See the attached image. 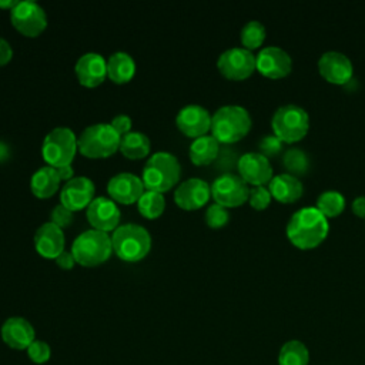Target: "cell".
<instances>
[{"mask_svg": "<svg viewBox=\"0 0 365 365\" xmlns=\"http://www.w3.org/2000/svg\"><path fill=\"white\" fill-rule=\"evenodd\" d=\"M287 237L298 248L308 250L319 245L328 235V218L315 207H301L287 222Z\"/></svg>", "mask_w": 365, "mask_h": 365, "instance_id": "6da1fadb", "label": "cell"}, {"mask_svg": "<svg viewBox=\"0 0 365 365\" xmlns=\"http://www.w3.org/2000/svg\"><path fill=\"white\" fill-rule=\"evenodd\" d=\"M252 125L248 110L238 104L220 107L211 117V131L218 143H235L241 140Z\"/></svg>", "mask_w": 365, "mask_h": 365, "instance_id": "7a4b0ae2", "label": "cell"}, {"mask_svg": "<svg viewBox=\"0 0 365 365\" xmlns=\"http://www.w3.org/2000/svg\"><path fill=\"white\" fill-rule=\"evenodd\" d=\"M181 165L175 155L165 151L154 153L143 170V184L148 191L164 192L180 178Z\"/></svg>", "mask_w": 365, "mask_h": 365, "instance_id": "3957f363", "label": "cell"}, {"mask_svg": "<svg viewBox=\"0 0 365 365\" xmlns=\"http://www.w3.org/2000/svg\"><path fill=\"white\" fill-rule=\"evenodd\" d=\"M271 127L274 134L282 143H295L308 133L309 115L301 106L295 103H285L274 111L271 117Z\"/></svg>", "mask_w": 365, "mask_h": 365, "instance_id": "277c9868", "label": "cell"}, {"mask_svg": "<svg viewBox=\"0 0 365 365\" xmlns=\"http://www.w3.org/2000/svg\"><path fill=\"white\" fill-rule=\"evenodd\" d=\"M111 242L113 250L121 259L135 262L148 254L151 237L148 231L138 224H124L114 230Z\"/></svg>", "mask_w": 365, "mask_h": 365, "instance_id": "5b68a950", "label": "cell"}, {"mask_svg": "<svg viewBox=\"0 0 365 365\" xmlns=\"http://www.w3.org/2000/svg\"><path fill=\"white\" fill-rule=\"evenodd\" d=\"M120 135L111 124L98 123L86 127L78 140L80 153L88 158H104L114 154L120 147Z\"/></svg>", "mask_w": 365, "mask_h": 365, "instance_id": "8992f818", "label": "cell"}, {"mask_svg": "<svg viewBox=\"0 0 365 365\" xmlns=\"http://www.w3.org/2000/svg\"><path fill=\"white\" fill-rule=\"evenodd\" d=\"M113 242L107 232L98 230H87L81 232L71 244V254L76 262L94 267L111 255Z\"/></svg>", "mask_w": 365, "mask_h": 365, "instance_id": "52a82bcc", "label": "cell"}, {"mask_svg": "<svg viewBox=\"0 0 365 365\" xmlns=\"http://www.w3.org/2000/svg\"><path fill=\"white\" fill-rule=\"evenodd\" d=\"M77 148L74 133L68 127H56L44 137L41 154L50 167L58 168L71 164Z\"/></svg>", "mask_w": 365, "mask_h": 365, "instance_id": "ba28073f", "label": "cell"}, {"mask_svg": "<svg viewBox=\"0 0 365 365\" xmlns=\"http://www.w3.org/2000/svg\"><path fill=\"white\" fill-rule=\"evenodd\" d=\"M10 20L17 31L27 37H36L47 26L43 7L33 0H21L10 10Z\"/></svg>", "mask_w": 365, "mask_h": 365, "instance_id": "9c48e42d", "label": "cell"}, {"mask_svg": "<svg viewBox=\"0 0 365 365\" xmlns=\"http://www.w3.org/2000/svg\"><path fill=\"white\" fill-rule=\"evenodd\" d=\"M211 195L222 207H238L248 200L250 188L240 174L224 173L211 184Z\"/></svg>", "mask_w": 365, "mask_h": 365, "instance_id": "30bf717a", "label": "cell"}, {"mask_svg": "<svg viewBox=\"0 0 365 365\" xmlns=\"http://www.w3.org/2000/svg\"><path fill=\"white\" fill-rule=\"evenodd\" d=\"M217 67L230 80H244L255 70V56L245 47H230L220 54Z\"/></svg>", "mask_w": 365, "mask_h": 365, "instance_id": "8fae6325", "label": "cell"}, {"mask_svg": "<svg viewBox=\"0 0 365 365\" xmlns=\"http://www.w3.org/2000/svg\"><path fill=\"white\" fill-rule=\"evenodd\" d=\"M255 68L268 78H281L291 71L292 58L285 48L267 46L255 56Z\"/></svg>", "mask_w": 365, "mask_h": 365, "instance_id": "7c38bea8", "label": "cell"}, {"mask_svg": "<svg viewBox=\"0 0 365 365\" xmlns=\"http://www.w3.org/2000/svg\"><path fill=\"white\" fill-rule=\"evenodd\" d=\"M318 71L329 83L346 84L354 76V64L345 53L328 50L318 58Z\"/></svg>", "mask_w": 365, "mask_h": 365, "instance_id": "4fadbf2b", "label": "cell"}, {"mask_svg": "<svg viewBox=\"0 0 365 365\" xmlns=\"http://www.w3.org/2000/svg\"><path fill=\"white\" fill-rule=\"evenodd\" d=\"M237 168L242 180L254 187L264 185L274 177L271 161L259 151L244 153L237 161Z\"/></svg>", "mask_w": 365, "mask_h": 365, "instance_id": "5bb4252c", "label": "cell"}, {"mask_svg": "<svg viewBox=\"0 0 365 365\" xmlns=\"http://www.w3.org/2000/svg\"><path fill=\"white\" fill-rule=\"evenodd\" d=\"M175 124L185 135L198 138L205 135V133L211 128V115L202 106L188 104L178 111Z\"/></svg>", "mask_w": 365, "mask_h": 365, "instance_id": "9a60e30c", "label": "cell"}, {"mask_svg": "<svg viewBox=\"0 0 365 365\" xmlns=\"http://www.w3.org/2000/svg\"><path fill=\"white\" fill-rule=\"evenodd\" d=\"M120 208L107 197L94 198L87 207V220L98 231L115 230L120 222Z\"/></svg>", "mask_w": 365, "mask_h": 365, "instance_id": "2e32d148", "label": "cell"}, {"mask_svg": "<svg viewBox=\"0 0 365 365\" xmlns=\"http://www.w3.org/2000/svg\"><path fill=\"white\" fill-rule=\"evenodd\" d=\"M210 197L211 187L201 178H188L182 181L174 192V201L184 210H197L202 207Z\"/></svg>", "mask_w": 365, "mask_h": 365, "instance_id": "e0dca14e", "label": "cell"}, {"mask_svg": "<svg viewBox=\"0 0 365 365\" xmlns=\"http://www.w3.org/2000/svg\"><path fill=\"white\" fill-rule=\"evenodd\" d=\"M94 184L88 177H74L68 180L61 192L60 201L71 211H78L93 201Z\"/></svg>", "mask_w": 365, "mask_h": 365, "instance_id": "ac0fdd59", "label": "cell"}, {"mask_svg": "<svg viewBox=\"0 0 365 365\" xmlns=\"http://www.w3.org/2000/svg\"><path fill=\"white\" fill-rule=\"evenodd\" d=\"M110 197L121 204L138 201L144 192L143 180L131 173H118L110 178L107 184Z\"/></svg>", "mask_w": 365, "mask_h": 365, "instance_id": "d6986e66", "label": "cell"}, {"mask_svg": "<svg viewBox=\"0 0 365 365\" xmlns=\"http://www.w3.org/2000/svg\"><path fill=\"white\" fill-rule=\"evenodd\" d=\"M74 71L83 86L96 87L101 84L107 76V61L98 53H86L78 57Z\"/></svg>", "mask_w": 365, "mask_h": 365, "instance_id": "ffe728a7", "label": "cell"}, {"mask_svg": "<svg viewBox=\"0 0 365 365\" xmlns=\"http://www.w3.org/2000/svg\"><path fill=\"white\" fill-rule=\"evenodd\" d=\"M1 339L11 349H27L34 341V328L33 325L21 318L11 317L4 321L1 325Z\"/></svg>", "mask_w": 365, "mask_h": 365, "instance_id": "44dd1931", "label": "cell"}, {"mask_svg": "<svg viewBox=\"0 0 365 365\" xmlns=\"http://www.w3.org/2000/svg\"><path fill=\"white\" fill-rule=\"evenodd\" d=\"M34 245L44 258H56L64 251V234L60 227L53 222H44L34 234Z\"/></svg>", "mask_w": 365, "mask_h": 365, "instance_id": "7402d4cb", "label": "cell"}, {"mask_svg": "<svg viewBox=\"0 0 365 365\" xmlns=\"http://www.w3.org/2000/svg\"><path fill=\"white\" fill-rule=\"evenodd\" d=\"M271 195L281 202H292L298 200L304 192L301 180L289 173H281L271 178L268 182Z\"/></svg>", "mask_w": 365, "mask_h": 365, "instance_id": "603a6c76", "label": "cell"}, {"mask_svg": "<svg viewBox=\"0 0 365 365\" xmlns=\"http://www.w3.org/2000/svg\"><path fill=\"white\" fill-rule=\"evenodd\" d=\"M60 175L54 167L44 165L40 167L33 175L30 181L31 191L38 198H47L51 197L60 184Z\"/></svg>", "mask_w": 365, "mask_h": 365, "instance_id": "cb8c5ba5", "label": "cell"}, {"mask_svg": "<svg viewBox=\"0 0 365 365\" xmlns=\"http://www.w3.org/2000/svg\"><path fill=\"white\" fill-rule=\"evenodd\" d=\"M135 73V63L133 57L124 51L113 53L107 60V76L117 84L127 83Z\"/></svg>", "mask_w": 365, "mask_h": 365, "instance_id": "d4e9b609", "label": "cell"}, {"mask_svg": "<svg viewBox=\"0 0 365 365\" xmlns=\"http://www.w3.org/2000/svg\"><path fill=\"white\" fill-rule=\"evenodd\" d=\"M220 154V143L214 135H201L190 145V158L195 165H207Z\"/></svg>", "mask_w": 365, "mask_h": 365, "instance_id": "484cf974", "label": "cell"}, {"mask_svg": "<svg viewBox=\"0 0 365 365\" xmlns=\"http://www.w3.org/2000/svg\"><path fill=\"white\" fill-rule=\"evenodd\" d=\"M120 151L131 160L143 158L150 151V140L140 131H130L120 138Z\"/></svg>", "mask_w": 365, "mask_h": 365, "instance_id": "4316f807", "label": "cell"}, {"mask_svg": "<svg viewBox=\"0 0 365 365\" xmlns=\"http://www.w3.org/2000/svg\"><path fill=\"white\" fill-rule=\"evenodd\" d=\"M309 352L308 348L297 339L285 342L278 354V365H308Z\"/></svg>", "mask_w": 365, "mask_h": 365, "instance_id": "83f0119b", "label": "cell"}, {"mask_svg": "<svg viewBox=\"0 0 365 365\" xmlns=\"http://www.w3.org/2000/svg\"><path fill=\"white\" fill-rule=\"evenodd\" d=\"M315 207L328 218L341 214L345 208V197L338 190H325L318 198Z\"/></svg>", "mask_w": 365, "mask_h": 365, "instance_id": "f1b7e54d", "label": "cell"}, {"mask_svg": "<svg viewBox=\"0 0 365 365\" xmlns=\"http://www.w3.org/2000/svg\"><path fill=\"white\" fill-rule=\"evenodd\" d=\"M282 165L288 170L289 174H294L298 177L308 171L309 157L302 148L291 147L282 155Z\"/></svg>", "mask_w": 365, "mask_h": 365, "instance_id": "f546056e", "label": "cell"}, {"mask_svg": "<svg viewBox=\"0 0 365 365\" xmlns=\"http://www.w3.org/2000/svg\"><path fill=\"white\" fill-rule=\"evenodd\" d=\"M138 211L147 218H157L163 214L165 208V200L161 192L155 191H144L140 200L137 201Z\"/></svg>", "mask_w": 365, "mask_h": 365, "instance_id": "4dcf8cb0", "label": "cell"}, {"mask_svg": "<svg viewBox=\"0 0 365 365\" xmlns=\"http://www.w3.org/2000/svg\"><path fill=\"white\" fill-rule=\"evenodd\" d=\"M241 43L245 48H257L265 38V27L259 20H250L241 29Z\"/></svg>", "mask_w": 365, "mask_h": 365, "instance_id": "1f68e13d", "label": "cell"}, {"mask_svg": "<svg viewBox=\"0 0 365 365\" xmlns=\"http://www.w3.org/2000/svg\"><path fill=\"white\" fill-rule=\"evenodd\" d=\"M230 220V212L227 207H222L217 202L208 205L205 211V222L211 228H221L224 227Z\"/></svg>", "mask_w": 365, "mask_h": 365, "instance_id": "d6a6232c", "label": "cell"}, {"mask_svg": "<svg viewBox=\"0 0 365 365\" xmlns=\"http://www.w3.org/2000/svg\"><path fill=\"white\" fill-rule=\"evenodd\" d=\"M271 198H272L271 191L265 185H255L250 190L248 201H250V205L255 210L267 208L271 202Z\"/></svg>", "mask_w": 365, "mask_h": 365, "instance_id": "836d02e7", "label": "cell"}, {"mask_svg": "<svg viewBox=\"0 0 365 365\" xmlns=\"http://www.w3.org/2000/svg\"><path fill=\"white\" fill-rule=\"evenodd\" d=\"M27 355H29V358H30L31 362L41 365V364H46V362L50 359V356H51V349H50V346H48L47 342L34 339V341L30 344V346L27 348Z\"/></svg>", "mask_w": 365, "mask_h": 365, "instance_id": "e575fe53", "label": "cell"}, {"mask_svg": "<svg viewBox=\"0 0 365 365\" xmlns=\"http://www.w3.org/2000/svg\"><path fill=\"white\" fill-rule=\"evenodd\" d=\"M281 147H282V141L275 134H267L261 137L258 141L259 153L264 154L265 157L277 155L281 151Z\"/></svg>", "mask_w": 365, "mask_h": 365, "instance_id": "d590c367", "label": "cell"}, {"mask_svg": "<svg viewBox=\"0 0 365 365\" xmlns=\"http://www.w3.org/2000/svg\"><path fill=\"white\" fill-rule=\"evenodd\" d=\"M50 222L56 224L63 230L73 222V211L63 204H57L50 212Z\"/></svg>", "mask_w": 365, "mask_h": 365, "instance_id": "8d00e7d4", "label": "cell"}, {"mask_svg": "<svg viewBox=\"0 0 365 365\" xmlns=\"http://www.w3.org/2000/svg\"><path fill=\"white\" fill-rule=\"evenodd\" d=\"M111 127L117 131V134L121 137L127 133H130V128H131V118L125 114H118L115 115L113 120H111Z\"/></svg>", "mask_w": 365, "mask_h": 365, "instance_id": "74e56055", "label": "cell"}, {"mask_svg": "<svg viewBox=\"0 0 365 365\" xmlns=\"http://www.w3.org/2000/svg\"><path fill=\"white\" fill-rule=\"evenodd\" d=\"M56 262H57V265H58L60 268H63V269H70V268H73L76 259H74V257H73L71 252L63 251L61 254H58V255L56 257Z\"/></svg>", "mask_w": 365, "mask_h": 365, "instance_id": "f35d334b", "label": "cell"}, {"mask_svg": "<svg viewBox=\"0 0 365 365\" xmlns=\"http://www.w3.org/2000/svg\"><path fill=\"white\" fill-rule=\"evenodd\" d=\"M13 56V50L9 44V41H6L3 37H0V66L7 64L11 60Z\"/></svg>", "mask_w": 365, "mask_h": 365, "instance_id": "ab89813d", "label": "cell"}, {"mask_svg": "<svg viewBox=\"0 0 365 365\" xmlns=\"http://www.w3.org/2000/svg\"><path fill=\"white\" fill-rule=\"evenodd\" d=\"M352 211L355 215L365 218V195H358L354 198Z\"/></svg>", "mask_w": 365, "mask_h": 365, "instance_id": "60d3db41", "label": "cell"}, {"mask_svg": "<svg viewBox=\"0 0 365 365\" xmlns=\"http://www.w3.org/2000/svg\"><path fill=\"white\" fill-rule=\"evenodd\" d=\"M56 170H57V173H58V175H60L61 180H71V177H73V174H74V170H73L71 164L61 165V167H58V168H56Z\"/></svg>", "mask_w": 365, "mask_h": 365, "instance_id": "b9f144b4", "label": "cell"}, {"mask_svg": "<svg viewBox=\"0 0 365 365\" xmlns=\"http://www.w3.org/2000/svg\"><path fill=\"white\" fill-rule=\"evenodd\" d=\"M17 4V0H0V9L11 10Z\"/></svg>", "mask_w": 365, "mask_h": 365, "instance_id": "7bdbcfd3", "label": "cell"}]
</instances>
